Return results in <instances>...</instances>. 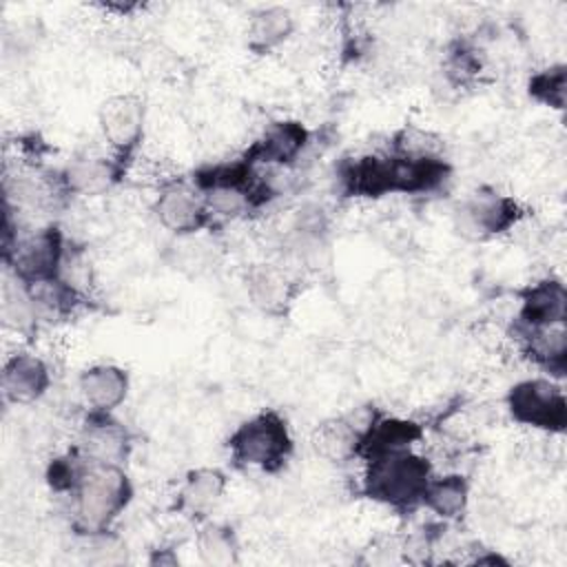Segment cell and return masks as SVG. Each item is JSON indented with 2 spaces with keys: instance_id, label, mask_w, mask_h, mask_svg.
<instances>
[{
  "instance_id": "6",
  "label": "cell",
  "mask_w": 567,
  "mask_h": 567,
  "mask_svg": "<svg viewBox=\"0 0 567 567\" xmlns=\"http://www.w3.org/2000/svg\"><path fill=\"white\" fill-rule=\"evenodd\" d=\"M144 124V106L135 95H117L102 104L100 126L104 137L120 153H131L140 137Z\"/></svg>"
},
{
  "instance_id": "2",
  "label": "cell",
  "mask_w": 567,
  "mask_h": 567,
  "mask_svg": "<svg viewBox=\"0 0 567 567\" xmlns=\"http://www.w3.org/2000/svg\"><path fill=\"white\" fill-rule=\"evenodd\" d=\"M75 494L80 523L84 529L97 532L126 507L131 485L117 463H95L84 474Z\"/></svg>"
},
{
  "instance_id": "5",
  "label": "cell",
  "mask_w": 567,
  "mask_h": 567,
  "mask_svg": "<svg viewBox=\"0 0 567 567\" xmlns=\"http://www.w3.org/2000/svg\"><path fill=\"white\" fill-rule=\"evenodd\" d=\"M62 261V237L55 228L38 230L35 235L24 237L13 248V268L16 279L27 286L58 279Z\"/></svg>"
},
{
  "instance_id": "7",
  "label": "cell",
  "mask_w": 567,
  "mask_h": 567,
  "mask_svg": "<svg viewBox=\"0 0 567 567\" xmlns=\"http://www.w3.org/2000/svg\"><path fill=\"white\" fill-rule=\"evenodd\" d=\"M155 213L159 221L173 233H193L199 230L208 217L206 199H202L195 190L182 184H173L162 190Z\"/></svg>"
},
{
  "instance_id": "1",
  "label": "cell",
  "mask_w": 567,
  "mask_h": 567,
  "mask_svg": "<svg viewBox=\"0 0 567 567\" xmlns=\"http://www.w3.org/2000/svg\"><path fill=\"white\" fill-rule=\"evenodd\" d=\"M430 463L410 450L388 452L368 458L365 494L390 507L421 503L430 483Z\"/></svg>"
},
{
  "instance_id": "18",
  "label": "cell",
  "mask_w": 567,
  "mask_h": 567,
  "mask_svg": "<svg viewBox=\"0 0 567 567\" xmlns=\"http://www.w3.org/2000/svg\"><path fill=\"white\" fill-rule=\"evenodd\" d=\"M361 430L350 421H330L319 427L315 445L330 461H346L357 454Z\"/></svg>"
},
{
  "instance_id": "19",
  "label": "cell",
  "mask_w": 567,
  "mask_h": 567,
  "mask_svg": "<svg viewBox=\"0 0 567 567\" xmlns=\"http://www.w3.org/2000/svg\"><path fill=\"white\" fill-rule=\"evenodd\" d=\"M250 297L264 310H275L288 301V281L277 270L259 268L250 277Z\"/></svg>"
},
{
  "instance_id": "12",
  "label": "cell",
  "mask_w": 567,
  "mask_h": 567,
  "mask_svg": "<svg viewBox=\"0 0 567 567\" xmlns=\"http://www.w3.org/2000/svg\"><path fill=\"white\" fill-rule=\"evenodd\" d=\"M303 144H306V131L301 124L277 122L261 135V140H257L250 146V151L246 153V162L248 164L252 162L284 164V162H290L303 148Z\"/></svg>"
},
{
  "instance_id": "17",
  "label": "cell",
  "mask_w": 567,
  "mask_h": 567,
  "mask_svg": "<svg viewBox=\"0 0 567 567\" xmlns=\"http://www.w3.org/2000/svg\"><path fill=\"white\" fill-rule=\"evenodd\" d=\"M113 179H115V168L111 166V162L102 157H91V155L73 159L64 173V182L71 190L89 193V195L109 188Z\"/></svg>"
},
{
  "instance_id": "20",
  "label": "cell",
  "mask_w": 567,
  "mask_h": 567,
  "mask_svg": "<svg viewBox=\"0 0 567 567\" xmlns=\"http://www.w3.org/2000/svg\"><path fill=\"white\" fill-rule=\"evenodd\" d=\"M529 93L536 100H540L543 104L563 109V104H565V66L558 64V66L536 73L529 80Z\"/></svg>"
},
{
  "instance_id": "16",
  "label": "cell",
  "mask_w": 567,
  "mask_h": 567,
  "mask_svg": "<svg viewBox=\"0 0 567 567\" xmlns=\"http://www.w3.org/2000/svg\"><path fill=\"white\" fill-rule=\"evenodd\" d=\"M421 503H425L432 512L443 518L458 516L467 505V483L463 476H441L430 478Z\"/></svg>"
},
{
  "instance_id": "10",
  "label": "cell",
  "mask_w": 567,
  "mask_h": 567,
  "mask_svg": "<svg viewBox=\"0 0 567 567\" xmlns=\"http://www.w3.org/2000/svg\"><path fill=\"white\" fill-rule=\"evenodd\" d=\"M565 288L556 279H545L527 288L523 297L520 319L527 328L558 326L565 319Z\"/></svg>"
},
{
  "instance_id": "4",
  "label": "cell",
  "mask_w": 567,
  "mask_h": 567,
  "mask_svg": "<svg viewBox=\"0 0 567 567\" xmlns=\"http://www.w3.org/2000/svg\"><path fill=\"white\" fill-rule=\"evenodd\" d=\"M512 416L547 432H563L567 425V405L563 390L545 379H527L516 383L507 394Z\"/></svg>"
},
{
  "instance_id": "13",
  "label": "cell",
  "mask_w": 567,
  "mask_h": 567,
  "mask_svg": "<svg viewBox=\"0 0 567 567\" xmlns=\"http://www.w3.org/2000/svg\"><path fill=\"white\" fill-rule=\"evenodd\" d=\"M84 452L93 463H117L126 454L124 427L106 412H95L84 427Z\"/></svg>"
},
{
  "instance_id": "14",
  "label": "cell",
  "mask_w": 567,
  "mask_h": 567,
  "mask_svg": "<svg viewBox=\"0 0 567 567\" xmlns=\"http://www.w3.org/2000/svg\"><path fill=\"white\" fill-rule=\"evenodd\" d=\"M292 31V16L281 7H268L252 13L248 22V47L268 51L284 42Z\"/></svg>"
},
{
  "instance_id": "8",
  "label": "cell",
  "mask_w": 567,
  "mask_h": 567,
  "mask_svg": "<svg viewBox=\"0 0 567 567\" xmlns=\"http://www.w3.org/2000/svg\"><path fill=\"white\" fill-rule=\"evenodd\" d=\"M49 388V370L33 354H16L4 363L2 392L13 403H31Z\"/></svg>"
},
{
  "instance_id": "3",
  "label": "cell",
  "mask_w": 567,
  "mask_h": 567,
  "mask_svg": "<svg viewBox=\"0 0 567 567\" xmlns=\"http://www.w3.org/2000/svg\"><path fill=\"white\" fill-rule=\"evenodd\" d=\"M230 450L239 463L272 472L288 458L292 441L286 421L277 412H261L233 432Z\"/></svg>"
},
{
  "instance_id": "9",
  "label": "cell",
  "mask_w": 567,
  "mask_h": 567,
  "mask_svg": "<svg viewBox=\"0 0 567 567\" xmlns=\"http://www.w3.org/2000/svg\"><path fill=\"white\" fill-rule=\"evenodd\" d=\"M518 206L514 199L498 193H476L461 210V226L478 230L483 235H494L507 230L516 217Z\"/></svg>"
},
{
  "instance_id": "21",
  "label": "cell",
  "mask_w": 567,
  "mask_h": 567,
  "mask_svg": "<svg viewBox=\"0 0 567 567\" xmlns=\"http://www.w3.org/2000/svg\"><path fill=\"white\" fill-rule=\"evenodd\" d=\"M199 556L210 565L235 563V543L226 529L208 527L199 536Z\"/></svg>"
},
{
  "instance_id": "11",
  "label": "cell",
  "mask_w": 567,
  "mask_h": 567,
  "mask_svg": "<svg viewBox=\"0 0 567 567\" xmlns=\"http://www.w3.org/2000/svg\"><path fill=\"white\" fill-rule=\"evenodd\" d=\"M128 379L115 365H95L82 372L80 392L95 412H111L126 396Z\"/></svg>"
},
{
  "instance_id": "15",
  "label": "cell",
  "mask_w": 567,
  "mask_h": 567,
  "mask_svg": "<svg viewBox=\"0 0 567 567\" xmlns=\"http://www.w3.org/2000/svg\"><path fill=\"white\" fill-rule=\"evenodd\" d=\"M224 483V474L217 470H195L182 487L179 505L190 514H204L219 501Z\"/></svg>"
}]
</instances>
